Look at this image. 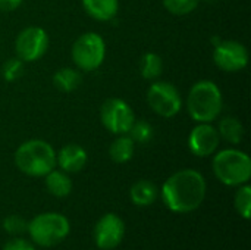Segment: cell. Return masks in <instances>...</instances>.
<instances>
[{
    "label": "cell",
    "instance_id": "obj_16",
    "mask_svg": "<svg viewBox=\"0 0 251 250\" xmlns=\"http://www.w3.org/2000/svg\"><path fill=\"white\" fill-rule=\"evenodd\" d=\"M134 150H135L134 140L128 134H121L110 144L109 155H110V159L113 162H116V164H126L128 161L132 159Z\"/></svg>",
    "mask_w": 251,
    "mask_h": 250
},
{
    "label": "cell",
    "instance_id": "obj_6",
    "mask_svg": "<svg viewBox=\"0 0 251 250\" xmlns=\"http://www.w3.org/2000/svg\"><path fill=\"white\" fill-rule=\"evenodd\" d=\"M69 228L71 227L66 217L56 212H47L37 215L28 224L26 230L37 245L50 248L60 243L69 234Z\"/></svg>",
    "mask_w": 251,
    "mask_h": 250
},
{
    "label": "cell",
    "instance_id": "obj_11",
    "mask_svg": "<svg viewBox=\"0 0 251 250\" xmlns=\"http://www.w3.org/2000/svg\"><path fill=\"white\" fill-rule=\"evenodd\" d=\"M221 144L218 128L209 122H199L188 134V149L199 158L213 155Z\"/></svg>",
    "mask_w": 251,
    "mask_h": 250
},
{
    "label": "cell",
    "instance_id": "obj_21",
    "mask_svg": "<svg viewBox=\"0 0 251 250\" xmlns=\"http://www.w3.org/2000/svg\"><path fill=\"white\" fill-rule=\"evenodd\" d=\"M153 134H154V130L153 127L147 122V121H143V119H135L132 127L129 128L128 131V136L134 140V143H149L151 139H153Z\"/></svg>",
    "mask_w": 251,
    "mask_h": 250
},
{
    "label": "cell",
    "instance_id": "obj_10",
    "mask_svg": "<svg viewBox=\"0 0 251 250\" xmlns=\"http://www.w3.org/2000/svg\"><path fill=\"white\" fill-rule=\"evenodd\" d=\"M215 65L225 72H240L249 63L247 47L235 40H224L216 43L213 50Z\"/></svg>",
    "mask_w": 251,
    "mask_h": 250
},
{
    "label": "cell",
    "instance_id": "obj_15",
    "mask_svg": "<svg viewBox=\"0 0 251 250\" xmlns=\"http://www.w3.org/2000/svg\"><path fill=\"white\" fill-rule=\"evenodd\" d=\"M51 80H53V85L62 93H71V91L76 90L82 83L79 69L68 68V66L57 69Z\"/></svg>",
    "mask_w": 251,
    "mask_h": 250
},
{
    "label": "cell",
    "instance_id": "obj_5",
    "mask_svg": "<svg viewBox=\"0 0 251 250\" xmlns=\"http://www.w3.org/2000/svg\"><path fill=\"white\" fill-rule=\"evenodd\" d=\"M71 56L76 69L84 72H93L99 69L104 62L106 43L103 37L97 32H84L72 44Z\"/></svg>",
    "mask_w": 251,
    "mask_h": 250
},
{
    "label": "cell",
    "instance_id": "obj_22",
    "mask_svg": "<svg viewBox=\"0 0 251 250\" xmlns=\"http://www.w3.org/2000/svg\"><path fill=\"white\" fill-rule=\"evenodd\" d=\"M201 0H163L165 9L175 15V16H184L197 9Z\"/></svg>",
    "mask_w": 251,
    "mask_h": 250
},
{
    "label": "cell",
    "instance_id": "obj_24",
    "mask_svg": "<svg viewBox=\"0 0 251 250\" xmlns=\"http://www.w3.org/2000/svg\"><path fill=\"white\" fill-rule=\"evenodd\" d=\"M24 63L19 57H10L7 59L3 66H1V75L6 81L12 83V81H16L22 77L24 74Z\"/></svg>",
    "mask_w": 251,
    "mask_h": 250
},
{
    "label": "cell",
    "instance_id": "obj_4",
    "mask_svg": "<svg viewBox=\"0 0 251 250\" xmlns=\"http://www.w3.org/2000/svg\"><path fill=\"white\" fill-rule=\"evenodd\" d=\"M213 172L226 186H243L251 177V161L238 149H225L213 158Z\"/></svg>",
    "mask_w": 251,
    "mask_h": 250
},
{
    "label": "cell",
    "instance_id": "obj_7",
    "mask_svg": "<svg viewBox=\"0 0 251 250\" xmlns=\"http://www.w3.org/2000/svg\"><path fill=\"white\" fill-rule=\"evenodd\" d=\"M147 103L159 116L174 118L182 108V97L172 83L154 81L147 90Z\"/></svg>",
    "mask_w": 251,
    "mask_h": 250
},
{
    "label": "cell",
    "instance_id": "obj_14",
    "mask_svg": "<svg viewBox=\"0 0 251 250\" xmlns=\"http://www.w3.org/2000/svg\"><path fill=\"white\" fill-rule=\"evenodd\" d=\"M87 15L96 21H112L119 10V0H81Z\"/></svg>",
    "mask_w": 251,
    "mask_h": 250
},
{
    "label": "cell",
    "instance_id": "obj_3",
    "mask_svg": "<svg viewBox=\"0 0 251 250\" xmlns=\"http://www.w3.org/2000/svg\"><path fill=\"white\" fill-rule=\"evenodd\" d=\"M15 165L29 177H46L56 167V152L44 140H26L15 152Z\"/></svg>",
    "mask_w": 251,
    "mask_h": 250
},
{
    "label": "cell",
    "instance_id": "obj_20",
    "mask_svg": "<svg viewBox=\"0 0 251 250\" xmlns=\"http://www.w3.org/2000/svg\"><path fill=\"white\" fill-rule=\"evenodd\" d=\"M163 72V60L157 53L149 52L140 60V74L144 80H157Z\"/></svg>",
    "mask_w": 251,
    "mask_h": 250
},
{
    "label": "cell",
    "instance_id": "obj_25",
    "mask_svg": "<svg viewBox=\"0 0 251 250\" xmlns=\"http://www.w3.org/2000/svg\"><path fill=\"white\" fill-rule=\"evenodd\" d=\"M3 227L7 233L10 234H22L25 233V230L28 228V224L25 222V220L22 217L18 215H10L4 220Z\"/></svg>",
    "mask_w": 251,
    "mask_h": 250
},
{
    "label": "cell",
    "instance_id": "obj_8",
    "mask_svg": "<svg viewBox=\"0 0 251 250\" xmlns=\"http://www.w3.org/2000/svg\"><path fill=\"white\" fill-rule=\"evenodd\" d=\"M100 119L103 127L109 133L121 136V134H128L129 128L135 121V115L131 106L125 100L112 97L101 105Z\"/></svg>",
    "mask_w": 251,
    "mask_h": 250
},
{
    "label": "cell",
    "instance_id": "obj_13",
    "mask_svg": "<svg viewBox=\"0 0 251 250\" xmlns=\"http://www.w3.org/2000/svg\"><path fill=\"white\" fill-rule=\"evenodd\" d=\"M88 156L82 146L69 143L56 153V165L63 172H79L87 165Z\"/></svg>",
    "mask_w": 251,
    "mask_h": 250
},
{
    "label": "cell",
    "instance_id": "obj_12",
    "mask_svg": "<svg viewBox=\"0 0 251 250\" xmlns=\"http://www.w3.org/2000/svg\"><path fill=\"white\" fill-rule=\"evenodd\" d=\"M124 221L115 214H106L99 220L94 230L96 245L103 250L115 249L124 239Z\"/></svg>",
    "mask_w": 251,
    "mask_h": 250
},
{
    "label": "cell",
    "instance_id": "obj_23",
    "mask_svg": "<svg viewBox=\"0 0 251 250\" xmlns=\"http://www.w3.org/2000/svg\"><path fill=\"white\" fill-rule=\"evenodd\" d=\"M235 208L238 211V214L244 218L249 220L251 212V189L250 186L243 184L237 194H235Z\"/></svg>",
    "mask_w": 251,
    "mask_h": 250
},
{
    "label": "cell",
    "instance_id": "obj_26",
    "mask_svg": "<svg viewBox=\"0 0 251 250\" xmlns=\"http://www.w3.org/2000/svg\"><path fill=\"white\" fill-rule=\"evenodd\" d=\"M3 250H35V248L24 239H13L4 245Z\"/></svg>",
    "mask_w": 251,
    "mask_h": 250
},
{
    "label": "cell",
    "instance_id": "obj_1",
    "mask_svg": "<svg viewBox=\"0 0 251 250\" xmlns=\"http://www.w3.org/2000/svg\"><path fill=\"white\" fill-rule=\"evenodd\" d=\"M204 177L196 169H182L171 175L162 187L165 205L178 214L196 211L206 197Z\"/></svg>",
    "mask_w": 251,
    "mask_h": 250
},
{
    "label": "cell",
    "instance_id": "obj_19",
    "mask_svg": "<svg viewBox=\"0 0 251 250\" xmlns=\"http://www.w3.org/2000/svg\"><path fill=\"white\" fill-rule=\"evenodd\" d=\"M131 200L138 206H149L157 199V187L149 180L137 181L129 190Z\"/></svg>",
    "mask_w": 251,
    "mask_h": 250
},
{
    "label": "cell",
    "instance_id": "obj_2",
    "mask_svg": "<svg viewBox=\"0 0 251 250\" xmlns=\"http://www.w3.org/2000/svg\"><path fill=\"white\" fill-rule=\"evenodd\" d=\"M224 108V97L221 88L210 80L197 81L188 93L187 111L193 121L212 124L219 118Z\"/></svg>",
    "mask_w": 251,
    "mask_h": 250
},
{
    "label": "cell",
    "instance_id": "obj_9",
    "mask_svg": "<svg viewBox=\"0 0 251 250\" xmlns=\"http://www.w3.org/2000/svg\"><path fill=\"white\" fill-rule=\"evenodd\" d=\"M50 44L47 32L40 27L24 28L15 40L16 57L22 62H35L44 56Z\"/></svg>",
    "mask_w": 251,
    "mask_h": 250
},
{
    "label": "cell",
    "instance_id": "obj_18",
    "mask_svg": "<svg viewBox=\"0 0 251 250\" xmlns=\"http://www.w3.org/2000/svg\"><path fill=\"white\" fill-rule=\"evenodd\" d=\"M218 133L221 140L231 144H240L244 137V127L235 116H225L219 121Z\"/></svg>",
    "mask_w": 251,
    "mask_h": 250
},
{
    "label": "cell",
    "instance_id": "obj_28",
    "mask_svg": "<svg viewBox=\"0 0 251 250\" xmlns=\"http://www.w3.org/2000/svg\"><path fill=\"white\" fill-rule=\"evenodd\" d=\"M207 3H215V1H218V0H206Z\"/></svg>",
    "mask_w": 251,
    "mask_h": 250
},
{
    "label": "cell",
    "instance_id": "obj_27",
    "mask_svg": "<svg viewBox=\"0 0 251 250\" xmlns=\"http://www.w3.org/2000/svg\"><path fill=\"white\" fill-rule=\"evenodd\" d=\"M22 0H0V10L1 12H12L21 6Z\"/></svg>",
    "mask_w": 251,
    "mask_h": 250
},
{
    "label": "cell",
    "instance_id": "obj_17",
    "mask_svg": "<svg viewBox=\"0 0 251 250\" xmlns=\"http://www.w3.org/2000/svg\"><path fill=\"white\" fill-rule=\"evenodd\" d=\"M46 187L50 194L56 197H66L72 192V180L68 172L53 169L46 175Z\"/></svg>",
    "mask_w": 251,
    "mask_h": 250
}]
</instances>
